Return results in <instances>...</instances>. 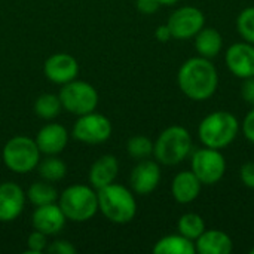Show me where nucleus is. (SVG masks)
<instances>
[{"label": "nucleus", "mask_w": 254, "mask_h": 254, "mask_svg": "<svg viewBox=\"0 0 254 254\" xmlns=\"http://www.w3.org/2000/svg\"><path fill=\"white\" fill-rule=\"evenodd\" d=\"M43 73L48 80L57 85H64L74 80L79 74V63L74 57L65 52H57L48 57L43 64Z\"/></svg>", "instance_id": "12"}, {"label": "nucleus", "mask_w": 254, "mask_h": 254, "mask_svg": "<svg viewBox=\"0 0 254 254\" xmlns=\"http://www.w3.org/2000/svg\"><path fill=\"white\" fill-rule=\"evenodd\" d=\"M161 6L162 4L159 0H135V7L143 15H152V13L158 12V9Z\"/></svg>", "instance_id": "30"}, {"label": "nucleus", "mask_w": 254, "mask_h": 254, "mask_svg": "<svg viewBox=\"0 0 254 254\" xmlns=\"http://www.w3.org/2000/svg\"><path fill=\"white\" fill-rule=\"evenodd\" d=\"M155 37H156V40H159L161 43H167L168 40L173 39L171 31H170V28H168L167 24H162V25H159V27L155 30Z\"/></svg>", "instance_id": "34"}, {"label": "nucleus", "mask_w": 254, "mask_h": 254, "mask_svg": "<svg viewBox=\"0 0 254 254\" xmlns=\"http://www.w3.org/2000/svg\"><path fill=\"white\" fill-rule=\"evenodd\" d=\"M27 198L28 201L34 205V207H40V205H46V204H54L58 201V192L57 189L52 186L51 182L46 180H39L30 185L28 190H27Z\"/></svg>", "instance_id": "22"}, {"label": "nucleus", "mask_w": 254, "mask_h": 254, "mask_svg": "<svg viewBox=\"0 0 254 254\" xmlns=\"http://www.w3.org/2000/svg\"><path fill=\"white\" fill-rule=\"evenodd\" d=\"M225 64L228 70L238 79L254 76V45L249 42H238L228 48L225 54Z\"/></svg>", "instance_id": "13"}, {"label": "nucleus", "mask_w": 254, "mask_h": 254, "mask_svg": "<svg viewBox=\"0 0 254 254\" xmlns=\"http://www.w3.org/2000/svg\"><path fill=\"white\" fill-rule=\"evenodd\" d=\"M76 252L77 249L67 240H55L46 247V253L49 254H76Z\"/></svg>", "instance_id": "29"}, {"label": "nucleus", "mask_w": 254, "mask_h": 254, "mask_svg": "<svg viewBox=\"0 0 254 254\" xmlns=\"http://www.w3.org/2000/svg\"><path fill=\"white\" fill-rule=\"evenodd\" d=\"M34 140L42 155H60L68 143V131L60 124H46Z\"/></svg>", "instance_id": "16"}, {"label": "nucleus", "mask_w": 254, "mask_h": 254, "mask_svg": "<svg viewBox=\"0 0 254 254\" xmlns=\"http://www.w3.org/2000/svg\"><path fill=\"white\" fill-rule=\"evenodd\" d=\"M167 25L171 31L173 39H193L205 25V15L201 9L195 6H182L170 15Z\"/></svg>", "instance_id": "10"}, {"label": "nucleus", "mask_w": 254, "mask_h": 254, "mask_svg": "<svg viewBox=\"0 0 254 254\" xmlns=\"http://www.w3.org/2000/svg\"><path fill=\"white\" fill-rule=\"evenodd\" d=\"M58 205L67 220L74 223L88 222L98 211L97 190L91 185H71L58 196Z\"/></svg>", "instance_id": "5"}, {"label": "nucleus", "mask_w": 254, "mask_h": 254, "mask_svg": "<svg viewBox=\"0 0 254 254\" xmlns=\"http://www.w3.org/2000/svg\"><path fill=\"white\" fill-rule=\"evenodd\" d=\"M58 97L63 109L76 116L91 113L98 106L97 89L85 80L74 79L68 83H64Z\"/></svg>", "instance_id": "7"}, {"label": "nucleus", "mask_w": 254, "mask_h": 254, "mask_svg": "<svg viewBox=\"0 0 254 254\" xmlns=\"http://www.w3.org/2000/svg\"><path fill=\"white\" fill-rule=\"evenodd\" d=\"M241 129L244 132V137L254 144V106L253 109L246 115L244 122L241 125Z\"/></svg>", "instance_id": "32"}, {"label": "nucleus", "mask_w": 254, "mask_h": 254, "mask_svg": "<svg viewBox=\"0 0 254 254\" xmlns=\"http://www.w3.org/2000/svg\"><path fill=\"white\" fill-rule=\"evenodd\" d=\"M63 110L60 97L55 94H42L34 101V113L45 121L55 119Z\"/></svg>", "instance_id": "24"}, {"label": "nucleus", "mask_w": 254, "mask_h": 254, "mask_svg": "<svg viewBox=\"0 0 254 254\" xmlns=\"http://www.w3.org/2000/svg\"><path fill=\"white\" fill-rule=\"evenodd\" d=\"M155 254H193L196 253L195 241L186 238L182 234L162 237L153 246Z\"/></svg>", "instance_id": "21"}, {"label": "nucleus", "mask_w": 254, "mask_h": 254, "mask_svg": "<svg viewBox=\"0 0 254 254\" xmlns=\"http://www.w3.org/2000/svg\"><path fill=\"white\" fill-rule=\"evenodd\" d=\"M37 171L40 179L46 182H60L67 174V165L63 159L58 158V155H48L37 164Z\"/></svg>", "instance_id": "23"}, {"label": "nucleus", "mask_w": 254, "mask_h": 254, "mask_svg": "<svg viewBox=\"0 0 254 254\" xmlns=\"http://www.w3.org/2000/svg\"><path fill=\"white\" fill-rule=\"evenodd\" d=\"M193 39H195V49L198 55L208 60L216 58L223 48V37L220 31H217L213 27L204 25Z\"/></svg>", "instance_id": "20"}, {"label": "nucleus", "mask_w": 254, "mask_h": 254, "mask_svg": "<svg viewBox=\"0 0 254 254\" xmlns=\"http://www.w3.org/2000/svg\"><path fill=\"white\" fill-rule=\"evenodd\" d=\"M241 183L250 189H254V162H246L240 170Z\"/></svg>", "instance_id": "31"}, {"label": "nucleus", "mask_w": 254, "mask_h": 254, "mask_svg": "<svg viewBox=\"0 0 254 254\" xmlns=\"http://www.w3.org/2000/svg\"><path fill=\"white\" fill-rule=\"evenodd\" d=\"M159 1H161L162 6H173V4L179 3L180 0H159Z\"/></svg>", "instance_id": "35"}, {"label": "nucleus", "mask_w": 254, "mask_h": 254, "mask_svg": "<svg viewBox=\"0 0 254 254\" xmlns=\"http://www.w3.org/2000/svg\"><path fill=\"white\" fill-rule=\"evenodd\" d=\"M177 229H179V234L185 235L186 238H189L192 241H196L199 238V235L207 228H205L204 219L199 214H196V213H186V214H183L179 219Z\"/></svg>", "instance_id": "25"}, {"label": "nucleus", "mask_w": 254, "mask_h": 254, "mask_svg": "<svg viewBox=\"0 0 254 254\" xmlns=\"http://www.w3.org/2000/svg\"><path fill=\"white\" fill-rule=\"evenodd\" d=\"M190 171L199 179L202 186L217 185L226 173V159L222 150L201 147L190 153Z\"/></svg>", "instance_id": "8"}, {"label": "nucleus", "mask_w": 254, "mask_h": 254, "mask_svg": "<svg viewBox=\"0 0 254 254\" xmlns=\"http://www.w3.org/2000/svg\"><path fill=\"white\" fill-rule=\"evenodd\" d=\"M199 254H229L234 250L232 238L220 229H205L195 241Z\"/></svg>", "instance_id": "19"}, {"label": "nucleus", "mask_w": 254, "mask_h": 254, "mask_svg": "<svg viewBox=\"0 0 254 254\" xmlns=\"http://www.w3.org/2000/svg\"><path fill=\"white\" fill-rule=\"evenodd\" d=\"M193 149L190 132L182 125H171L165 128L153 143L155 159L167 167L179 165L188 159Z\"/></svg>", "instance_id": "4"}, {"label": "nucleus", "mask_w": 254, "mask_h": 254, "mask_svg": "<svg viewBox=\"0 0 254 254\" xmlns=\"http://www.w3.org/2000/svg\"><path fill=\"white\" fill-rule=\"evenodd\" d=\"M48 247V235L34 229L27 238V253L40 254L46 252Z\"/></svg>", "instance_id": "28"}, {"label": "nucleus", "mask_w": 254, "mask_h": 254, "mask_svg": "<svg viewBox=\"0 0 254 254\" xmlns=\"http://www.w3.org/2000/svg\"><path fill=\"white\" fill-rule=\"evenodd\" d=\"M112 122L100 113L91 112L79 116L73 127V138L85 144H101L112 135Z\"/></svg>", "instance_id": "9"}, {"label": "nucleus", "mask_w": 254, "mask_h": 254, "mask_svg": "<svg viewBox=\"0 0 254 254\" xmlns=\"http://www.w3.org/2000/svg\"><path fill=\"white\" fill-rule=\"evenodd\" d=\"M161 167L158 161L143 159L132 168L129 176L131 190L137 195L146 196L150 195L161 183Z\"/></svg>", "instance_id": "11"}, {"label": "nucleus", "mask_w": 254, "mask_h": 254, "mask_svg": "<svg viewBox=\"0 0 254 254\" xmlns=\"http://www.w3.org/2000/svg\"><path fill=\"white\" fill-rule=\"evenodd\" d=\"M180 91L193 101H205L214 95L219 86V73L211 60L192 57L186 60L177 73Z\"/></svg>", "instance_id": "1"}, {"label": "nucleus", "mask_w": 254, "mask_h": 254, "mask_svg": "<svg viewBox=\"0 0 254 254\" xmlns=\"http://www.w3.org/2000/svg\"><path fill=\"white\" fill-rule=\"evenodd\" d=\"M202 183L190 171H180L174 176L171 183V195L179 204H190L201 193Z\"/></svg>", "instance_id": "18"}, {"label": "nucleus", "mask_w": 254, "mask_h": 254, "mask_svg": "<svg viewBox=\"0 0 254 254\" xmlns=\"http://www.w3.org/2000/svg\"><path fill=\"white\" fill-rule=\"evenodd\" d=\"M118 174H119V162L116 156L103 155L91 165L88 180H89V185L95 190H98L101 188H106L115 183Z\"/></svg>", "instance_id": "17"}, {"label": "nucleus", "mask_w": 254, "mask_h": 254, "mask_svg": "<svg viewBox=\"0 0 254 254\" xmlns=\"http://www.w3.org/2000/svg\"><path fill=\"white\" fill-rule=\"evenodd\" d=\"M40 155L36 140L27 135H15L9 138L1 152L6 168L16 174H27L37 168Z\"/></svg>", "instance_id": "6"}, {"label": "nucleus", "mask_w": 254, "mask_h": 254, "mask_svg": "<svg viewBox=\"0 0 254 254\" xmlns=\"http://www.w3.org/2000/svg\"><path fill=\"white\" fill-rule=\"evenodd\" d=\"M250 254H254V247H253V249H252V252H250Z\"/></svg>", "instance_id": "36"}, {"label": "nucleus", "mask_w": 254, "mask_h": 254, "mask_svg": "<svg viewBox=\"0 0 254 254\" xmlns=\"http://www.w3.org/2000/svg\"><path fill=\"white\" fill-rule=\"evenodd\" d=\"M237 30L244 42L254 45V6L243 9L237 18Z\"/></svg>", "instance_id": "27"}, {"label": "nucleus", "mask_w": 254, "mask_h": 254, "mask_svg": "<svg viewBox=\"0 0 254 254\" xmlns=\"http://www.w3.org/2000/svg\"><path fill=\"white\" fill-rule=\"evenodd\" d=\"M240 128L237 116L228 110H216L199 122L198 137L202 146L223 150L235 141Z\"/></svg>", "instance_id": "2"}, {"label": "nucleus", "mask_w": 254, "mask_h": 254, "mask_svg": "<svg viewBox=\"0 0 254 254\" xmlns=\"http://www.w3.org/2000/svg\"><path fill=\"white\" fill-rule=\"evenodd\" d=\"M241 97L244 98L246 103L254 106V76L253 77H247L243 79V85H241Z\"/></svg>", "instance_id": "33"}, {"label": "nucleus", "mask_w": 254, "mask_h": 254, "mask_svg": "<svg viewBox=\"0 0 254 254\" xmlns=\"http://www.w3.org/2000/svg\"><path fill=\"white\" fill-rule=\"evenodd\" d=\"M25 192L13 182L0 185V222L9 223L18 219L25 205Z\"/></svg>", "instance_id": "14"}, {"label": "nucleus", "mask_w": 254, "mask_h": 254, "mask_svg": "<svg viewBox=\"0 0 254 254\" xmlns=\"http://www.w3.org/2000/svg\"><path fill=\"white\" fill-rule=\"evenodd\" d=\"M127 152L135 161L147 159L153 155V141L146 135H134L127 141Z\"/></svg>", "instance_id": "26"}, {"label": "nucleus", "mask_w": 254, "mask_h": 254, "mask_svg": "<svg viewBox=\"0 0 254 254\" xmlns=\"http://www.w3.org/2000/svg\"><path fill=\"white\" fill-rule=\"evenodd\" d=\"M98 211L112 223L127 225L137 214V201L128 188L112 183L97 190Z\"/></svg>", "instance_id": "3"}, {"label": "nucleus", "mask_w": 254, "mask_h": 254, "mask_svg": "<svg viewBox=\"0 0 254 254\" xmlns=\"http://www.w3.org/2000/svg\"><path fill=\"white\" fill-rule=\"evenodd\" d=\"M67 219L60 208L58 202L54 204H46L36 207V210L31 214V225L34 229L46 234L48 237L57 235L63 231Z\"/></svg>", "instance_id": "15"}]
</instances>
